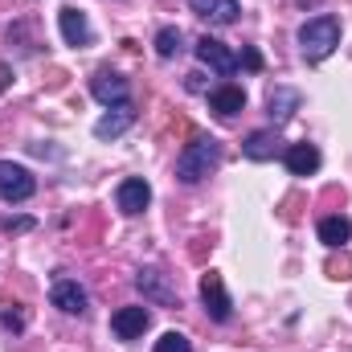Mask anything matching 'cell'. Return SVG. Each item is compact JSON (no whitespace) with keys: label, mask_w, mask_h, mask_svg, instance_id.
Instances as JSON below:
<instances>
[{"label":"cell","mask_w":352,"mask_h":352,"mask_svg":"<svg viewBox=\"0 0 352 352\" xmlns=\"http://www.w3.org/2000/svg\"><path fill=\"white\" fill-rule=\"evenodd\" d=\"M156 352H192V340H188L184 332H164V336L156 340Z\"/></svg>","instance_id":"20"},{"label":"cell","mask_w":352,"mask_h":352,"mask_svg":"<svg viewBox=\"0 0 352 352\" xmlns=\"http://www.w3.org/2000/svg\"><path fill=\"white\" fill-rule=\"evenodd\" d=\"M201 303H205V311L217 320V324H226L230 316H234V303H230V295H226V283H221V274H205L201 278Z\"/></svg>","instance_id":"4"},{"label":"cell","mask_w":352,"mask_h":352,"mask_svg":"<svg viewBox=\"0 0 352 352\" xmlns=\"http://www.w3.org/2000/svg\"><path fill=\"white\" fill-rule=\"evenodd\" d=\"M50 299H54V307H62L66 316H82V311H87V291L78 287V278H54Z\"/></svg>","instance_id":"8"},{"label":"cell","mask_w":352,"mask_h":352,"mask_svg":"<svg viewBox=\"0 0 352 352\" xmlns=\"http://www.w3.org/2000/svg\"><path fill=\"white\" fill-rule=\"evenodd\" d=\"M188 8H192L197 16H205L209 25H234L238 12H242L238 0H188Z\"/></svg>","instance_id":"11"},{"label":"cell","mask_w":352,"mask_h":352,"mask_svg":"<svg viewBox=\"0 0 352 352\" xmlns=\"http://www.w3.org/2000/svg\"><path fill=\"white\" fill-rule=\"evenodd\" d=\"M115 201H119V209H123L127 217H135V213H144V209H148V201H152V188H148V180H144V176H127V180L119 184Z\"/></svg>","instance_id":"7"},{"label":"cell","mask_w":352,"mask_h":352,"mask_svg":"<svg viewBox=\"0 0 352 352\" xmlns=\"http://www.w3.org/2000/svg\"><path fill=\"white\" fill-rule=\"evenodd\" d=\"M197 58H201L209 70H217V74H234V70H238V54H234L226 41H217V37H201V41H197Z\"/></svg>","instance_id":"5"},{"label":"cell","mask_w":352,"mask_h":352,"mask_svg":"<svg viewBox=\"0 0 352 352\" xmlns=\"http://www.w3.org/2000/svg\"><path fill=\"white\" fill-rule=\"evenodd\" d=\"M209 107H213L217 115H238V111L246 107V90L234 87V82H226V87L209 90Z\"/></svg>","instance_id":"15"},{"label":"cell","mask_w":352,"mask_h":352,"mask_svg":"<svg viewBox=\"0 0 352 352\" xmlns=\"http://www.w3.org/2000/svg\"><path fill=\"white\" fill-rule=\"evenodd\" d=\"M336 45H340V21H336V16H311V21H303V29H299V50H303V58L324 62Z\"/></svg>","instance_id":"2"},{"label":"cell","mask_w":352,"mask_h":352,"mask_svg":"<svg viewBox=\"0 0 352 352\" xmlns=\"http://www.w3.org/2000/svg\"><path fill=\"white\" fill-rule=\"evenodd\" d=\"M37 188V180L29 168L12 164V160H0V201H29Z\"/></svg>","instance_id":"3"},{"label":"cell","mask_w":352,"mask_h":352,"mask_svg":"<svg viewBox=\"0 0 352 352\" xmlns=\"http://www.w3.org/2000/svg\"><path fill=\"white\" fill-rule=\"evenodd\" d=\"M217 160H221V144L213 135H192L184 144V152L176 156V176L184 184H197V180H205V176L217 168Z\"/></svg>","instance_id":"1"},{"label":"cell","mask_w":352,"mask_h":352,"mask_svg":"<svg viewBox=\"0 0 352 352\" xmlns=\"http://www.w3.org/2000/svg\"><path fill=\"white\" fill-rule=\"evenodd\" d=\"M299 90H291V87H274L270 90V98H266V115L274 119V123H287L295 111H299Z\"/></svg>","instance_id":"12"},{"label":"cell","mask_w":352,"mask_h":352,"mask_svg":"<svg viewBox=\"0 0 352 352\" xmlns=\"http://www.w3.org/2000/svg\"><path fill=\"white\" fill-rule=\"evenodd\" d=\"M140 291L148 295V299H156V303H176V291L164 283V274L160 270H140Z\"/></svg>","instance_id":"17"},{"label":"cell","mask_w":352,"mask_h":352,"mask_svg":"<svg viewBox=\"0 0 352 352\" xmlns=\"http://www.w3.org/2000/svg\"><path fill=\"white\" fill-rule=\"evenodd\" d=\"M242 152H246L250 160H274V156H278V135H274V131H254V135L242 144Z\"/></svg>","instance_id":"18"},{"label":"cell","mask_w":352,"mask_h":352,"mask_svg":"<svg viewBox=\"0 0 352 352\" xmlns=\"http://www.w3.org/2000/svg\"><path fill=\"white\" fill-rule=\"evenodd\" d=\"M58 25H62V37H66V45H90L87 12H78V8H62V12H58Z\"/></svg>","instance_id":"13"},{"label":"cell","mask_w":352,"mask_h":352,"mask_svg":"<svg viewBox=\"0 0 352 352\" xmlns=\"http://www.w3.org/2000/svg\"><path fill=\"white\" fill-rule=\"evenodd\" d=\"M283 160H287L291 176H311L320 168V148H316V144H291Z\"/></svg>","instance_id":"14"},{"label":"cell","mask_w":352,"mask_h":352,"mask_svg":"<svg viewBox=\"0 0 352 352\" xmlns=\"http://www.w3.org/2000/svg\"><path fill=\"white\" fill-rule=\"evenodd\" d=\"M148 324H152V311H148V307H119V311L111 316V332H115L119 340H135V336H144Z\"/></svg>","instance_id":"6"},{"label":"cell","mask_w":352,"mask_h":352,"mask_svg":"<svg viewBox=\"0 0 352 352\" xmlns=\"http://www.w3.org/2000/svg\"><path fill=\"white\" fill-rule=\"evenodd\" d=\"M90 94H94L98 102H107V107H119V102H127V78H119V74H111V70H98V74L90 78Z\"/></svg>","instance_id":"10"},{"label":"cell","mask_w":352,"mask_h":352,"mask_svg":"<svg viewBox=\"0 0 352 352\" xmlns=\"http://www.w3.org/2000/svg\"><path fill=\"white\" fill-rule=\"evenodd\" d=\"M242 66L246 70H263V54L258 50H242Z\"/></svg>","instance_id":"21"},{"label":"cell","mask_w":352,"mask_h":352,"mask_svg":"<svg viewBox=\"0 0 352 352\" xmlns=\"http://www.w3.org/2000/svg\"><path fill=\"white\" fill-rule=\"evenodd\" d=\"M156 54L160 58H176L180 54V29H160L156 33Z\"/></svg>","instance_id":"19"},{"label":"cell","mask_w":352,"mask_h":352,"mask_svg":"<svg viewBox=\"0 0 352 352\" xmlns=\"http://www.w3.org/2000/svg\"><path fill=\"white\" fill-rule=\"evenodd\" d=\"M131 123H135V107H131V102H119V107H111V111L94 123V135H98V140H119Z\"/></svg>","instance_id":"9"},{"label":"cell","mask_w":352,"mask_h":352,"mask_svg":"<svg viewBox=\"0 0 352 352\" xmlns=\"http://www.w3.org/2000/svg\"><path fill=\"white\" fill-rule=\"evenodd\" d=\"M349 238H352V221L349 217H324L320 221V242L324 246H332V250H340V246H349Z\"/></svg>","instance_id":"16"}]
</instances>
